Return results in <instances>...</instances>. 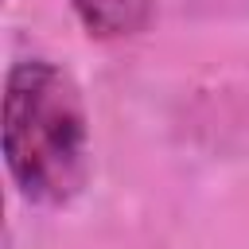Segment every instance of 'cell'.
<instances>
[{
	"label": "cell",
	"mask_w": 249,
	"mask_h": 249,
	"mask_svg": "<svg viewBox=\"0 0 249 249\" xmlns=\"http://www.w3.org/2000/svg\"><path fill=\"white\" fill-rule=\"evenodd\" d=\"M0 148L27 206H70L89 183V117L78 82L51 58H19L4 82Z\"/></svg>",
	"instance_id": "6da1fadb"
},
{
	"label": "cell",
	"mask_w": 249,
	"mask_h": 249,
	"mask_svg": "<svg viewBox=\"0 0 249 249\" xmlns=\"http://www.w3.org/2000/svg\"><path fill=\"white\" fill-rule=\"evenodd\" d=\"M70 8L93 39H124L148 27L156 0H70Z\"/></svg>",
	"instance_id": "7a4b0ae2"
}]
</instances>
